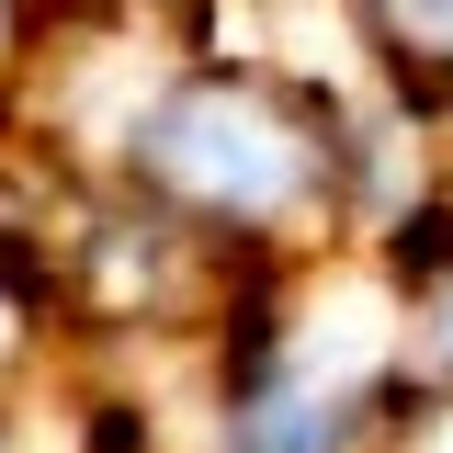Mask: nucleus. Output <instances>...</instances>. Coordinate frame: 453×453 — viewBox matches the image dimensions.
Returning <instances> with one entry per match:
<instances>
[{
	"mask_svg": "<svg viewBox=\"0 0 453 453\" xmlns=\"http://www.w3.org/2000/svg\"><path fill=\"white\" fill-rule=\"evenodd\" d=\"M431 453H453V419H442V431H431Z\"/></svg>",
	"mask_w": 453,
	"mask_h": 453,
	"instance_id": "nucleus-5",
	"label": "nucleus"
},
{
	"mask_svg": "<svg viewBox=\"0 0 453 453\" xmlns=\"http://www.w3.org/2000/svg\"><path fill=\"white\" fill-rule=\"evenodd\" d=\"M351 386H318V374H273V386L238 408V453H340L351 442Z\"/></svg>",
	"mask_w": 453,
	"mask_h": 453,
	"instance_id": "nucleus-2",
	"label": "nucleus"
},
{
	"mask_svg": "<svg viewBox=\"0 0 453 453\" xmlns=\"http://www.w3.org/2000/svg\"><path fill=\"white\" fill-rule=\"evenodd\" d=\"M419 351H431V363H442V374H453V295H442V306H431V318H419Z\"/></svg>",
	"mask_w": 453,
	"mask_h": 453,
	"instance_id": "nucleus-4",
	"label": "nucleus"
},
{
	"mask_svg": "<svg viewBox=\"0 0 453 453\" xmlns=\"http://www.w3.org/2000/svg\"><path fill=\"white\" fill-rule=\"evenodd\" d=\"M374 12H386V35H396V46L453 57V0H374Z\"/></svg>",
	"mask_w": 453,
	"mask_h": 453,
	"instance_id": "nucleus-3",
	"label": "nucleus"
},
{
	"mask_svg": "<svg viewBox=\"0 0 453 453\" xmlns=\"http://www.w3.org/2000/svg\"><path fill=\"white\" fill-rule=\"evenodd\" d=\"M148 170H159L181 204H204V216H283L306 193L318 148L273 103H250V91H181L148 125Z\"/></svg>",
	"mask_w": 453,
	"mask_h": 453,
	"instance_id": "nucleus-1",
	"label": "nucleus"
}]
</instances>
